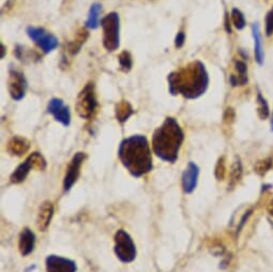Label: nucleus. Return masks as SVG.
<instances>
[{"mask_svg": "<svg viewBox=\"0 0 273 272\" xmlns=\"http://www.w3.org/2000/svg\"><path fill=\"white\" fill-rule=\"evenodd\" d=\"M102 5L99 2H95L91 4L89 13H88V19L86 21V27L88 29H97L100 25L99 21V15L101 13Z\"/></svg>", "mask_w": 273, "mask_h": 272, "instance_id": "nucleus-21", "label": "nucleus"}, {"mask_svg": "<svg viewBox=\"0 0 273 272\" xmlns=\"http://www.w3.org/2000/svg\"><path fill=\"white\" fill-rule=\"evenodd\" d=\"M272 165V160L271 159H266L263 161H259L257 164L255 165V171L259 175H264L268 171Z\"/></svg>", "mask_w": 273, "mask_h": 272, "instance_id": "nucleus-27", "label": "nucleus"}, {"mask_svg": "<svg viewBox=\"0 0 273 272\" xmlns=\"http://www.w3.org/2000/svg\"><path fill=\"white\" fill-rule=\"evenodd\" d=\"M84 160H85V153H83V152L75 153L73 159L71 160V162L67 169V174H65V177H64V181H63L64 191H69L70 188L73 187L76 180H78V176H79V171H80V166H81V164H83Z\"/></svg>", "mask_w": 273, "mask_h": 272, "instance_id": "nucleus-10", "label": "nucleus"}, {"mask_svg": "<svg viewBox=\"0 0 273 272\" xmlns=\"http://www.w3.org/2000/svg\"><path fill=\"white\" fill-rule=\"evenodd\" d=\"M266 33L267 36H271L273 33V8L269 11L266 18Z\"/></svg>", "mask_w": 273, "mask_h": 272, "instance_id": "nucleus-29", "label": "nucleus"}, {"mask_svg": "<svg viewBox=\"0 0 273 272\" xmlns=\"http://www.w3.org/2000/svg\"><path fill=\"white\" fill-rule=\"evenodd\" d=\"M88 37H89V32H88V30H87V27H83V28L78 29V31H76L73 40L69 41L67 44L68 52L71 55L78 54L81 47H83V45L86 43Z\"/></svg>", "mask_w": 273, "mask_h": 272, "instance_id": "nucleus-15", "label": "nucleus"}, {"mask_svg": "<svg viewBox=\"0 0 273 272\" xmlns=\"http://www.w3.org/2000/svg\"><path fill=\"white\" fill-rule=\"evenodd\" d=\"M98 105L96 85L95 83L89 82L78 94L75 106L76 112L80 118L90 119L96 114Z\"/></svg>", "mask_w": 273, "mask_h": 272, "instance_id": "nucleus-5", "label": "nucleus"}, {"mask_svg": "<svg viewBox=\"0 0 273 272\" xmlns=\"http://www.w3.org/2000/svg\"><path fill=\"white\" fill-rule=\"evenodd\" d=\"M168 91L172 96H182L194 100L203 96L209 85V75L199 60L173 71L167 76Z\"/></svg>", "mask_w": 273, "mask_h": 272, "instance_id": "nucleus-1", "label": "nucleus"}, {"mask_svg": "<svg viewBox=\"0 0 273 272\" xmlns=\"http://www.w3.org/2000/svg\"><path fill=\"white\" fill-rule=\"evenodd\" d=\"M118 61L120 65V70L124 72V73H129V72L132 70L133 59L132 56H131L130 52L123 51L122 53H120L118 56Z\"/></svg>", "mask_w": 273, "mask_h": 272, "instance_id": "nucleus-22", "label": "nucleus"}, {"mask_svg": "<svg viewBox=\"0 0 273 272\" xmlns=\"http://www.w3.org/2000/svg\"><path fill=\"white\" fill-rule=\"evenodd\" d=\"M47 272H75L76 265L72 260L56 255H51L46 258Z\"/></svg>", "mask_w": 273, "mask_h": 272, "instance_id": "nucleus-11", "label": "nucleus"}, {"mask_svg": "<svg viewBox=\"0 0 273 272\" xmlns=\"http://www.w3.org/2000/svg\"><path fill=\"white\" fill-rule=\"evenodd\" d=\"M0 46H1V59H3L4 58V54H5V46L3 45L2 43H1V45H0Z\"/></svg>", "mask_w": 273, "mask_h": 272, "instance_id": "nucleus-35", "label": "nucleus"}, {"mask_svg": "<svg viewBox=\"0 0 273 272\" xmlns=\"http://www.w3.org/2000/svg\"><path fill=\"white\" fill-rule=\"evenodd\" d=\"M29 158L32 162V165H34L35 169H39V170H43L45 169L46 167V161L45 159L42 157V154L39 152H34L29 155Z\"/></svg>", "mask_w": 273, "mask_h": 272, "instance_id": "nucleus-26", "label": "nucleus"}, {"mask_svg": "<svg viewBox=\"0 0 273 272\" xmlns=\"http://www.w3.org/2000/svg\"><path fill=\"white\" fill-rule=\"evenodd\" d=\"M241 176H242V165H241V162H240V160L237 159L232 166L231 183H229V187L236 186L238 181L240 180V178H241Z\"/></svg>", "mask_w": 273, "mask_h": 272, "instance_id": "nucleus-24", "label": "nucleus"}, {"mask_svg": "<svg viewBox=\"0 0 273 272\" xmlns=\"http://www.w3.org/2000/svg\"><path fill=\"white\" fill-rule=\"evenodd\" d=\"M184 141V133L178 121L167 117L152 135V149L157 158L174 163Z\"/></svg>", "mask_w": 273, "mask_h": 272, "instance_id": "nucleus-3", "label": "nucleus"}, {"mask_svg": "<svg viewBox=\"0 0 273 272\" xmlns=\"http://www.w3.org/2000/svg\"><path fill=\"white\" fill-rule=\"evenodd\" d=\"M234 109L231 108V107H228V108L225 110V114H224V121H225L226 124L231 125L232 122L234 121Z\"/></svg>", "mask_w": 273, "mask_h": 272, "instance_id": "nucleus-31", "label": "nucleus"}, {"mask_svg": "<svg viewBox=\"0 0 273 272\" xmlns=\"http://www.w3.org/2000/svg\"><path fill=\"white\" fill-rule=\"evenodd\" d=\"M257 113L260 119H267L269 117L270 115V109H269V105L267 103L266 99L261 96V93L258 92L257 93Z\"/></svg>", "mask_w": 273, "mask_h": 272, "instance_id": "nucleus-23", "label": "nucleus"}, {"mask_svg": "<svg viewBox=\"0 0 273 272\" xmlns=\"http://www.w3.org/2000/svg\"><path fill=\"white\" fill-rule=\"evenodd\" d=\"M27 35L39 46L44 54H50L55 51L59 45L58 39L52 33L46 32L42 27H28Z\"/></svg>", "mask_w": 273, "mask_h": 272, "instance_id": "nucleus-7", "label": "nucleus"}, {"mask_svg": "<svg viewBox=\"0 0 273 272\" xmlns=\"http://www.w3.org/2000/svg\"><path fill=\"white\" fill-rule=\"evenodd\" d=\"M8 90L14 101H20L24 99L27 90V81L21 72L18 70L9 71Z\"/></svg>", "mask_w": 273, "mask_h": 272, "instance_id": "nucleus-8", "label": "nucleus"}, {"mask_svg": "<svg viewBox=\"0 0 273 272\" xmlns=\"http://www.w3.org/2000/svg\"><path fill=\"white\" fill-rule=\"evenodd\" d=\"M232 21H233L234 26L236 27L238 30H242L245 27V24H247L243 13L236 8L233 9V11H232Z\"/></svg>", "mask_w": 273, "mask_h": 272, "instance_id": "nucleus-25", "label": "nucleus"}, {"mask_svg": "<svg viewBox=\"0 0 273 272\" xmlns=\"http://www.w3.org/2000/svg\"><path fill=\"white\" fill-rule=\"evenodd\" d=\"M226 173V167H225V162H224V158L218 159L216 167H215V177L218 180H223L225 177Z\"/></svg>", "mask_w": 273, "mask_h": 272, "instance_id": "nucleus-28", "label": "nucleus"}, {"mask_svg": "<svg viewBox=\"0 0 273 272\" xmlns=\"http://www.w3.org/2000/svg\"><path fill=\"white\" fill-rule=\"evenodd\" d=\"M134 114V109L128 101L122 100L119 103L116 104V107H115V115H116L117 120L120 124H124L131 116Z\"/></svg>", "mask_w": 273, "mask_h": 272, "instance_id": "nucleus-20", "label": "nucleus"}, {"mask_svg": "<svg viewBox=\"0 0 273 272\" xmlns=\"http://www.w3.org/2000/svg\"><path fill=\"white\" fill-rule=\"evenodd\" d=\"M252 32H253V38H254L255 59H256V61H257V63L261 65L264 63V48H263V42H261V35H260L258 23L253 24Z\"/></svg>", "mask_w": 273, "mask_h": 272, "instance_id": "nucleus-18", "label": "nucleus"}, {"mask_svg": "<svg viewBox=\"0 0 273 272\" xmlns=\"http://www.w3.org/2000/svg\"><path fill=\"white\" fill-rule=\"evenodd\" d=\"M29 146V142L27 141L26 138L20 136H14L11 138L10 142L8 143L7 149L10 154L20 157V155H23L24 153L28 151Z\"/></svg>", "mask_w": 273, "mask_h": 272, "instance_id": "nucleus-16", "label": "nucleus"}, {"mask_svg": "<svg viewBox=\"0 0 273 272\" xmlns=\"http://www.w3.org/2000/svg\"><path fill=\"white\" fill-rule=\"evenodd\" d=\"M225 29L228 33H232V27H231V21H229L228 19V14H225Z\"/></svg>", "mask_w": 273, "mask_h": 272, "instance_id": "nucleus-33", "label": "nucleus"}, {"mask_svg": "<svg viewBox=\"0 0 273 272\" xmlns=\"http://www.w3.org/2000/svg\"><path fill=\"white\" fill-rule=\"evenodd\" d=\"M115 253L123 263H131L136 256L135 244L128 232L118 230L115 235Z\"/></svg>", "mask_w": 273, "mask_h": 272, "instance_id": "nucleus-6", "label": "nucleus"}, {"mask_svg": "<svg viewBox=\"0 0 273 272\" xmlns=\"http://www.w3.org/2000/svg\"><path fill=\"white\" fill-rule=\"evenodd\" d=\"M268 212L270 215L273 216V201L268 205Z\"/></svg>", "mask_w": 273, "mask_h": 272, "instance_id": "nucleus-34", "label": "nucleus"}, {"mask_svg": "<svg viewBox=\"0 0 273 272\" xmlns=\"http://www.w3.org/2000/svg\"><path fill=\"white\" fill-rule=\"evenodd\" d=\"M47 112L51 115L55 120L60 122L64 126H69L71 124V112L70 108L67 105H64L61 99L54 98L52 99L47 105Z\"/></svg>", "mask_w": 273, "mask_h": 272, "instance_id": "nucleus-9", "label": "nucleus"}, {"mask_svg": "<svg viewBox=\"0 0 273 272\" xmlns=\"http://www.w3.org/2000/svg\"><path fill=\"white\" fill-rule=\"evenodd\" d=\"M31 168H34V165H32L31 160L28 157V158L26 159L25 162L21 163L19 166V167L13 171V174L11 175V178H10L11 182H12V183H20V182H23L26 179V177L28 176Z\"/></svg>", "mask_w": 273, "mask_h": 272, "instance_id": "nucleus-19", "label": "nucleus"}, {"mask_svg": "<svg viewBox=\"0 0 273 272\" xmlns=\"http://www.w3.org/2000/svg\"><path fill=\"white\" fill-rule=\"evenodd\" d=\"M185 42V33L183 31H179L175 39V47L181 48Z\"/></svg>", "mask_w": 273, "mask_h": 272, "instance_id": "nucleus-30", "label": "nucleus"}, {"mask_svg": "<svg viewBox=\"0 0 273 272\" xmlns=\"http://www.w3.org/2000/svg\"><path fill=\"white\" fill-rule=\"evenodd\" d=\"M118 155L124 167L134 177H141L154 167L149 143L144 135H133L123 140Z\"/></svg>", "mask_w": 273, "mask_h": 272, "instance_id": "nucleus-2", "label": "nucleus"}, {"mask_svg": "<svg viewBox=\"0 0 273 272\" xmlns=\"http://www.w3.org/2000/svg\"><path fill=\"white\" fill-rule=\"evenodd\" d=\"M23 54H24V48L21 47L20 45H18L15 47L14 49V55H15V57L21 60V58H23Z\"/></svg>", "mask_w": 273, "mask_h": 272, "instance_id": "nucleus-32", "label": "nucleus"}, {"mask_svg": "<svg viewBox=\"0 0 273 272\" xmlns=\"http://www.w3.org/2000/svg\"><path fill=\"white\" fill-rule=\"evenodd\" d=\"M35 243H36V236L29 229H24L23 231L20 232V251L23 256H27L29 255L35 249Z\"/></svg>", "mask_w": 273, "mask_h": 272, "instance_id": "nucleus-14", "label": "nucleus"}, {"mask_svg": "<svg viewBox=\"0 0 273 272\" xmlns=\"http://www.w3.org/2000/svg\"><path fill=\"white\" fill-rule=\"evenodd\" d=\"M54 214V206L51 202H45L41 205L39 214H38L37 224L41 231H45L50 226Z\"/></svg>", "mask_w": 273, "mask_h": 272, "instance_id": "nucleus-13", "label": "nucleus"}, {"mask_svg": "<svg viewBox=\"0 0 273 272\" xmlns=\"http://www.w3.org/2000/svg\"><path fill=\"white\" fill-rule=\"evenodd\" d=\"M234 66H236V71L238 72V75H232L229 77V82L231 84L236 86H243L248 83V66L242 60H236L234 61Z\"/></svg>", "mask_w": 273, "mask_h": 272, "instance_id": "nucleus-17", "label": "nucleus"}, {"mask_svg": "<svg viewBox=\"0 0 273 272\" xmlns=\"http://www.w3.org/2000/svg\"><path fill=\"white\" fill-rule=\"evenodd\" d=\"M103 46L107 52L117 51L120 45V19L117 12H111L101 20Z\"/></svg>", "mask_w": 273, "mask_h": 272, "instance_id": "nucleus-4", "label": "nucleus"}, {"mask_svg": "<svg viewBox=\"0 0 273 272\" xmlns=\"http://www.w3.org/2000/svg\"><path fill=\"white\" fill-rule=\"evenodd\" d=\"M271 130L273 131V113H272V119H271Z\"/></svg>", "mask_w": 273, "mask_h": 272, "instance_id": "nucleus-36", "label": "nucleus"}, {"mask_svg": "<svg viewBox=\"0 0 273 272\" xmlns=\"http://www.w3.org/2000/svg\"><path fill=\"white\" fill-rule=\"evenodd\" d=\"M199 175V168L195 163L191 162L189 163L188 167L185 168L184 173L182 175V186L185 193H192L196 186H197Z\"/></svg>", "mask_w": 273, "mask_h": 272, "instance_id": "nucleus-12", "label": "nucleus"}]
</instances>
